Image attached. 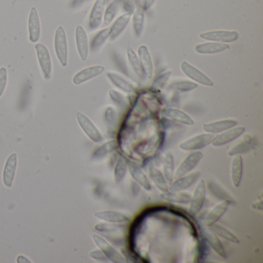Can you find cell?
Segmentation results:
<instances>
[{
	"label": "cell",
	"instance_id": "cell-1",
	"mask_svg": "<svg viewBox=\"0 0 263 263\" xmlns=\"http://www.w3.org/2000/svg\"><path fill=\"white\" fill-rule=\"evenodd\" d=\"M54 50L57 58L63 67H67L68 64V42L65 29L59 26L55 31Z\"/></svg>",
	"mask_w": 263,
	"mask_h": 263
},
{
	"label": "cell",
	"instance_id": "cell-2",
	"mask_svg": "<svg viewBox=\"0 0 263 263\" xmlns=\"http://www.w3.org/2000/svg\"><path fill=\"white\" fill-rule=\"evenodd\" d=\"M36 57L42 72L44 78L49 81L51 78L52 71H53V65H52L51 57L48 48L44 44L38 43L35 45Z\"/></svg>",
	"mask_w": 263,
	"mask_h": 263
},
{
	"label": "cell",
	"instance_id": "cell-3",
	"mask_svg": "<svg viewBox=\"0 0 263 263\" xmlns=\"http://www.w3.org/2000/svg\"><path fill=\"white\" fill-rule=\"evenodd\" d=\"M76 117L80 127L92 141L100 143L104 141L102 134L88 117L79 111L77 112Z\"/></svg>",
	"mask_w": 263,
	"mask_h": 263
},
{
	"label": "cell",
	"instance_id": "cell-4",
	"mask_svg": "<svg viewBox=\"0 0 263 263\" xmlns=\"http://www.w3.org/2000/svg\"><path fill=\"white\" fill-rule=\"evenodd\" d=\"M216 135L214 134H201L192 137L179 144V147L184 151H198L212 144Z\"/></svg>",
	"mask_w": 263,
	"mask_h": 263
},
{
	"label": "cell",
	"instance_id": "cell-5",
	"mask_svg": "<svg viewBox=\"0 0 263 263\" xmlns=\"http://www.w3.org/2000/svg\"><path fill=\"white\" fill-rule=\"evenodd\" d=\"M93 239L95 244L104 252L109 261L114 263L125 262V258L123 257V255L103 237L95 234L93 235Z\"/></svg>",
	"mask_w": 263,
	"mask_h": 263
},
{
	"label": "cell",
	"instance_id": "cell-6",
	"mask_svg": "<svg viewBox=\"0 0 263 263\" xmlns=\"http://www.w3.org/2000/svg\"><path fill=\"white\" fill-rule=\"evenodd\" d=\"M200 38L212 42L229 44L233 43L238 39V34L235 31L229 30H214V31L205 32L199 35Z\"/></svg>",
	"mask_w": 263,
	"mask_h": 263
},
{
	"label": "cell",
	"instance_id": "cell-7",
	"mask_svg": "<svg viewBox=\"0 0 263 263\" xmlns=\"http://www.w3.org/2000/svg\"><path fill=\"white\" fill-rule=\"evenodd\" d=\"M203 158V154L198 151L192 152L190 155H187L184 161L180 164L179 167L175 172V178H180L183 175L190 173L192 170L195 168L198 163Z\"/></svg>",
	"mask_w": 263,
	"mask_h": 263
},
{
	"label": "cell",
	"instance_id": "cell-8",
	"mask_svg": "<svg viewBox=\"0 0 263 263\" xmlns=\"http://www.w3.org/2000/svg\"><path fill=\"white\" fill-rule=\"evenodd\" d=\"M206 191H207V186H206L205 181L204 180H201L191 198L190 209H189L191 215H197L201 210L205 199Z\"/></svg>",
	"mask_w": 263,
	"mask_h": 263
},
{
	"label": "cell",
	"instance_id": "cell-9",
	"mask_svg": "<svg viewBox=\"0 0 263 263\" xmlns=\"http://www.w3.org/2000/svg\"><path fill=\"white\" fill-rule=\"evenodd\" d=\"M181 69L187 78H190L195 82L207 86V87H212L214 85V83L212 82L210 78H208L204 73L186 61H183L181 63Z\"/></svg>",
	"mask_w": 263,
	"mask_h": 263
},
{
	"label": "cell",
	"instance_id": "cell-10",
	"mask_svg": "<svg viewBox=\"0 0 263 263\" xmlns=\"http://www.w3.org/2000/svg\"><path fill=\"white\" fill-rule=\"evenodd\" d=\"M75 41L80 58L82 61H87L89 55L88 36L82 26H77L75 29Z\"/></svg>",
	"mask_w": 263,
	"mask_h": 263
},
{
	"label": "cell",
	"instance_id": "cell-11",
	"mask_svg": "<svg viewBox=\"0 0 263 263\" xmlns=\"http://www.w3.org/2000/svg\"><path fill=\"white\" fill-rule=\"evenodd\" d=\"M29 39L31 43L38 42L41 35V20L36 7L30 9L28 18Z\"/></svg>",
	"mask_w": 263,
	"mask_h": 263
},
{
	"label": "cell",
	"instance_id": "cell-12",
	"mask_svg": "<svg viewBox=\"0 0 263 263\" xmlns=\"http://www.w3.org/2000/svg\"><path fill=\"white\" fill-rule=\"evenodd\" d=\"M200 176H201V172H195L176 178V180L172 181V184L169 186V191L173 192H182L195 184Z\"/></svg>",
	"mask_w": 263,
	"mask_h": 263
},
{
	"label": "cell",
	"instance_id": "cell-13",
	"mask_svg": "<svg viewBox=\"0 0 263 263\" xmlns=\"http://www.w3.org/2000/svg\"><path fill=\"white\" fill-rule=\"evenodd\" d=\"M105 70L103 66L96 65L83 69L73 76V83L75 85H81L90 80L101 75Z\"/></svg>",
	"mask_w": 263,
	"mask_h": 263
},
{
	"label": "cell",
	"instance_id": "cell-14",
	"mask_svg": "<svg viewBox=\"0 0 263 263\" xmlns=\"http://www.w3.org/2000/svg\"><path fill=\"white\" fill-rule=\"evenodd\" d=\"M246 128L242 126L232 127L226 132H221L220 135H216L215 139L212 141V144L215 147H220L232 142L236 138H239L244 133Z\"/></svg>",
	"mask_w": 263,
	"mask_h": 263
},
{
	"label": "cell",
	"instance_id": "cell-15",
	"mask_svg": "<svg viewBox=\"0 0 263 263\" xmlns=\"http://www.w3.org/2000/svg\"><path fill=\"white\" fill-rule=\"evenodd\" d=\"M17 167V155L12 153L6 161L3 172V181L4 185L7 187H12L16 175Z\"/></svg>",
	"mask_w": 263,
	"mask_h": 263
},
{
	"label": "cell",
	"instance_id": "cell-16",
	"mask_svg": "<svg viewBox=\"0 0 263 263\" xmlns=\"http://www.w3.org/2000/svg\"><path fill=\"white\" fill-rule=\"evenodd\" d=\"M105 0H96L89 16L88 26L90 30L99 28L104 17Z\"/></svg>",
	"mask_w": 263,
	"mask_h": 263
},
{
	"label": "cell",
	"instance_id": "cell-17",
	"mask_svg": "<svg viewBox=\"0 0 263 263\" xmlns=\"http://www.w3.org/2000/svg\"><path fill=\"white\" fill-rule=\"evenodd\" d=\"M128 171L130 176L145 190L150 191L152 184L141 167L134 161H128Z\"/></svg>",
	"mask_w": 263,
	"mask_h": 263
},
{
	"label": "cell",
	"instance_id": "cell-18",
	"mask_svg": "<svg viewBox=\"0 0 263 263\" xmlns=\"http://www.w3.org/2000/svg\"><path fill=\"white\" fill-rule=\"evenodd\" d=\"M138 59L141 63L144 76L147 77L148 79H151L153 76L154 67L148 49L146 46H141L138 48Z\"/></svg>",
	"mask_w": 263,
	"mask_h": 263
},
{
	"label": "cell",
	"instance_id": "cell-19",
	"mask_svg": "<svg viewBox=\"0 0 263 263\" xmlns=\"http://www.w3.org/2000/svg\"><path fill=\"white\" fill-rule=\"evenodd\" d=\"M238 124V121L235 120H221V121H214V122L208 123L203 125V130L206 133L218 134L226 132L229 129L235 127Z\"/></svg>",
	"mask_w": 263,
	"mask_h": 263
},
{
	"label": "cell",
	"instance_id": "cell-20",
	"mask_svg": "<svg viewBox=\"0 0 263 263\" xmlns=\"http://www.w3.org/2000/svg\"><path fill=\"white\" fill-rule=\"evenodd\" d=\"M95 216L103 221L107 222L115 223V224H127L130 219L124 214L115 211H101L95 213Z\"/></svg>",
	"mask_w": 263,
	"mask_h": 263
},
{
	"label": "cell",
	"instance_id": "cell-21",
	"mask_svg": "<svg viewBox=\"0 0 263 263\" xmlns=\"http://www.w3.org/2000/svg\"><path fill=\"white\" fill-rule=\"evenodd\" d=\"M203 235H204V238L209 243V246L218 255H219L222 258L227 257L226 250H224L221 241L218 238V235L213 231L211 230L210 228L207 227V226H206V228H204Z\"/></svg>",
	"mask_w": 263,
	"mask_h": 263
},
{
	"label": "cell",
	"instance_id": "cell-22",
	"mask_svg": "<svg viewBox=\"0 0 263 263\" xmlns=\"http://www.w3.org/2000/svg\"><path fill=\"white\" fill-rule=\"evenodd\" d=\"M162 113L166 118H169V119L172 120L175 122L190 126L194 125V124H195L193 120L189 115L184 113L182 110H178V109L167 107V108L163 110Z\"/></svg>",
	"mask_w": 263,
	"mask_h": 263
},
{
	"label": "cell",
	"instance_id": "cell-23",
	"mask_svg": "<svg viewBox=\"0 0 263 263\" xmlns=\"http://www.w3.org/2000/svg\"><path fill=\"white\" fill-rule=\"evenodd\" d=\"M230 47L227 44L222 43H204L198 44L195 47V51L200 54H214L229 50Z\"/></svg>",
	"mask_w": 263,
	"mask_h": 263
},
{
	"label": "cell",
	"instance_id": "cell-24",
	"mask_svg": "<svg viewBox=\"0 0 263 263\" xmlns=\"http://www.w3.org/2000/svg\"><path fill=\"white\" fill-rule=\"evenodd\" d=\"M230 203L227 201H222L219 204L213 208L209 214L206 215L204 219V223L207 227L216 223L220 219L221 216L224 215V212L227 211Z\"/></svg>",
	"mask_w": 263,
	"mask_h": 263
},
{
	"label": "cell",
	"instance_id": "cell-25",
	"mask_svg": "<svg viewBox=\"0 0 263 263\" xmlns=\"http://www.w3.org/2000/svg\"><path fill=\"white\" fill-rule=\"evenodd\" d=\"M243 175V159L240 155H235L231 164V178L235 187H239Z\"/></svg>",
	"mask_w": 263,
	"mask_h": 263
},
{
	"label": "cell",
	"instance_id": "cell-26",
	"mask_svg": "<svg viewBox=\"0 0 263 263\" xmlns=\"http://www.w3.org/2000/svg\"><path fill=\"white\" fill-rule=\"evenodd\" d=\"M130 17H132V13H126L116 20L115 24L110 27V41H115L119 37L120 35L124 32V29L130 22Z\"/></svg>",
	"mask_w": 263,
	"mask_h": 263
},
{
	"label": "cell",
	"instance_id": "cell-27",
	"mask_svg": "<svg viewBox=\"0 0 263 263\" xmlns=\"http://www.w3.org/2000/svg\"><path fill=\"white\" fill-rule=\"evenodd\" d=\"M149 174H150L151 178L153 181L154 184L161 192H169V186L166 181L163 173H161L159 169L157 168L155 166L151 165L149 167Z\"/></svg>",
	"mask_w": 263,
	"mask_h": 263
},
{
	"label": "cell",
	"instance_id": "cell-28",
	"mask_svg": "<svg viewBox=\"0 0 263 263\" xmlns=\"http://www.w3.org/2000/svg\"><path fill=\"white\" fill-rule=\"evenodd\" d=\"M107 77L115 87H118L122 91L130 93H135L136 91V88L130 83L120 77L119 75L115 73H107Z\"/></svg>",
	"mask_w": 263,
	"mask_h": 263
},
{
	"label": "cell",
	"instance_id": "cell-29",
	"mask_svg": "<svg viewBox=\"0 0 263 263\" xmlns=\"http://www.w3.org/2000/svg\"><path fill=\"white\" fill-rule=\"evenodd\" d=\"M161 197L169 202L178 203V204H189L192 198V195L181 192H163Z\"/></svg>",
	"mask_w": 263,
	"mask_h": 263
},
{
	"label": "cell",
	"instance_id": "cell-30",
	"mask_svg": "<svg viewBox=\"0 0 263 263\" xmlns=\"http://www.w3.org/2000/svg\"><path fill=\"white\" fill-rule=\"evenodd\" d=\"M163 175L165 178L167 184L170 185L175 178V159L172 153H167L164 159Z\"/></svg>",
	"mask_w": 263,
	"mask_h": 263
},
{
	"label": "cell",
	"instance_id": "cell-31",
	"mask_svg": "<svg viewBox=\"0 0 263 263\" xmlns=\"http://www.w3.org/2000/svg\"><path fill=\"white\" fill-rule=\"evenodd\" d=\"M118 143L116 140H112V141H107L105 144L100 146L99 147H98V148L93 152L92 158L95 160L101 159V158L107 156L108 154L115 152L117 147H118Z\"/></svg>",
	"mask_w": 263,
	"mask_h": 263
},
{
	"label": "cell",
	"instance_id": "cell-32",
	"mask_svg": "<svg viewBox=\"0 0 263 263\" xmlns=\"http://www.w3.org/2000/svg\"><path fill=\"white\" fill-rule=\"evenodd\" d=\"M127 170H128V160L123 156L120 155L117 160L116 165L115 167V179L117 182H121L124 180L126 176Z\"/></svg>",
	"mask_w": 263,
	"mask_h": 263
},
{
	"label": "cell",
	"instance_id": "cell-33",
	"mask_svg": "<svg viewBox=\"0 0 263 263\" xmlns=\"http://www.w3.org/2000/svg\"><path fill=\"white\" fill-rule=\"evenodd\" d=\"M110 27H107V28L98 32L92 40L91 44H90L91 51H98L99 49H101L102 46L104 45V43L110 38Z\"/></svg>",
	"mask_w": 263,
	"mask_h": 263
},
{
	"label": "cell",
	"instance_id": "cell-34",
	"mask_svg": "<svg viewBox=\"0 0 263 263\" xmlns=\"http://www.w3.org/2000/svg\"><path fill=\"white\" fill-rule=\"evenodd\" d=\"M144 10L142 7H138L133 16L134 31L137 37H140L144 30Z\"/></svg>",
	"mask_w": 263,
	"mask_h": 263
},
{
	"label": "cell",
	"instance_id": "cell-35",
	"mask_svg": "<svg viewBox=\"0 0 263 263\" xmlns=\"http://www.w3.org/2000/svg\"><path fill=\"white\" fill-rule=\"evenodd\" d=\"M127 55L128 58L129 63L130 66L133 68L134 71L136 73L138 78L143 79L144 77V72H143L142 67H141V63H140L138 57L137 56L135 52L134 51L132 47H127Z\"/></svg>",
	"mask_w": 263,
	"mask_h": 263
},
{
	"label": "cell",
	"instance_id": "cell-36",
	"mask_svg": "<svg viewBox=\"0 0 263 263\" xmlns=\"http://www.w3.org/2000/svg\"><path fill=\"white\" fill-rule=\"evenodd\" d=\"M209 228L218 236L221 237V238H224V239L228 240V241H231V242L236 243V244L239 243L238 238L232 232H231L230 231L228 230L227 229L223 227V226H219V224H217L215 223V224L209 226Z\"/></svg>",
	"mask_w": 263,
	"mask_h": 263
},
{
	"label": "cell",
	"instance_id": "cell-37",
	"mask_svg": "<svg viewBox=\"0 0 263 263\" xmlns=\"http://www.w3.org/2000/svg\"><path fill=\"white\" fill-rule=\"evenodd\" d=\"M120 1L115 0L107 7L105 13H104V24L105 26L109 25L115 19L119 10Z\"/></svg>",
	"mask_w": 263,
	"mask_h": 263
},
{
	"label": "cell",
	"instance_id": "cell-38",
	"mask_svg": "<svg viewBox=\"0 0 263 263\" xmlns=\"http://www.w3.org/2000/svg\"><path fill=\"white\" fill-rule=\"evenodd\" d=\"M253 147V141H252V140L250 138H249L248 139H246V141H241V143H239V144H237L235 147L230 149L229 152H228V154H229V156L241 155V154L249 152V151H250Z\"/></svg>",
	"mask_w": 263,
	"mask_h": 263
},
{
	"label": "cell",
	"instance_id": "cell-39",
	"mask_svg": "<svg viewBox=\"0 0 263 263\" xmlns=\"http://www.w3.org/2000/svg\"><path fill=\"white\" fill-rule=\"evenodd\" d=\"M209 189L211 193L217 197L218 199L221 198L223 201H227L229 203L233 202V198L229 195V193H227V192H226L224 189H222V187H220L218 184H215V183H209Z\"/></svg>",
	"mask_w": 263,
	"mask_h": 263
},
{
	"label": "cell",
	"instance_id": "cell-40",
	"mask_svg": "<svg viewBox=\"0 0 263 263\" xmlns=\"http://www.w3.org/2000/svg\"><path fill=\"white\" fill-rule=\"evenodd\" d=\"M198 85L195 83L189 82V81H178L174 82L169 85L168 88L170 90H179V91H190L197 88Z\"/></svg>",
	"mask_w": 263,
	"mask_h": 263
},
{
	"label": "cell",
	"instance_id": "cell-41",
	"mask_svg": "<svg viewBox=\"0 0 263 263\" xmlns=\"http://www.w3.org/2000/svg\"><path fill=\"white\" fill-rule=\"evenodd\" d=\"M95 228L98 232L110 233V232H117V231L120 230L121 227L117 226L115 223L108 222L96 224Z\"/></svg>",
	"mask_w": 263,
	"mask_h": 263
},
{
	"label": "cell",
	"instance_id": "cell-42",
	"mask_svg": "<svg viewBox=\"0 0 263 263\" xmlns=\"http://www.w3.org/2000/svg\"><path fill=\"white\" fill-rule=\"evenodd\" d=\"M8 81V72L6 67L0 68V98L4 95Z\"/></svg>",
	"mask_w": 263,
	"mask_h": 263
},
{
	"label": "cell",
	"instance_id": "cell-43",
	"mask_svg": "<svg viewBox=\"0 0 263 263\" xmlns=\"http://www.w3.org/2000/svg\"><path fill=\"white\" fill-rule=\"evenodd\" d=\"M89 255H90V258L96 260V261H102V262H106V261H108L107 257L101 249H95V250L92 251L90 252Z\"/></svg>",
	"mask_w": 263,
	"mask_h": 263
},
{
	"label": "cell",
	"instance_id": "cell-44",
	"mask_svg": "<svg viewBox=\"0 0 263 263\" xmlns=\"http://www.w3.org/2000/svg\"><path fill=\"white\" fill-rule=\"evenodd\" d=\"M110 93V98L113 100L114 102L116 103L118 106H121V107H125V101H124L123 97L118 92L111 90H110V93Z\"/></svg>",
	"mask_w": 263,
	"mask_h": 263
},
{
	"label": "cell",
	"instance_id": "cell-45",
	"mask_svg": "<svg viewBox=\"0 0 263 263\" xmlns=\"http://www.w3.org/2000/svg\"><path fill=\"white\" fill-rule=\"evenodd\" d=\"M170 72H168V73H165V74L161 75L159 78L157 79V81H155V83H154L153 84V87L157 89L160 88V87H162L164 83H165V81H167V78H168V75H170Z\"/></svg>",
	"mask_w": 263,
	"mask_h": 263
},
{
	"label": "cell",
	"instance_id": "cell-46",
	"mask_svg": "<svg viewBox=\"0 0 263 263\" xmlns=\"http://www.w3.org/2000/svg\"><path fill=\"white\" fill-rule=\"evenodd\" d=\"M105 118L106 120L107 121V123H108V124H110V125H111V124L115 123V115L113 109L110 108V107H108V108L107 109L105 113Z\"/></svg>",
	"mask_w": 263,
	"mask_h": 263
},
{
	"label": "cell",
	"instance_id": "cell-47",
	"mask_svg": "<svg viewBox=\"0 0 263 263\" xmlns=\"http://www.w3.org/2000/svg\"><path fill=\"white\" fill-rule=\"evenodd\" d=\"M155 0H143V7L144 11L148 10L155 4Z\"/></svg>",
	"mask_w": 263,
	"mask_h": 263
},
{
	"label": "cell",
	"instance_id": "cell-48",
	"mask_svg": "<svg viewBox=\"0 0 263 263\" xmlns=\"http://www.w3.org/2000/svg\"><path fill=\"white\" fill-rule=\"evenodd\" d=\"M17 262L18 263H30L31 261L27 258V257L24 256V255H20L17 257Z\"/></svg>",
	"mask_w": 263,
	"mask_h": 263
},
{
	"label": "cell",
	"instance_id": "cell-49",
	"mask_svg": "<svg viewBox=\"0 0 263 263\" xmlns=\"http://www.w3.org/2000/svg\"><path fill=\"white\" fill-rule=\"evenodd\" d=\"M110 1H111V0H105L106 4H109V3L110 2Z\"/></svg>",
	"mask_w": 263,
	"mask_h": 263
}]
</instances>
